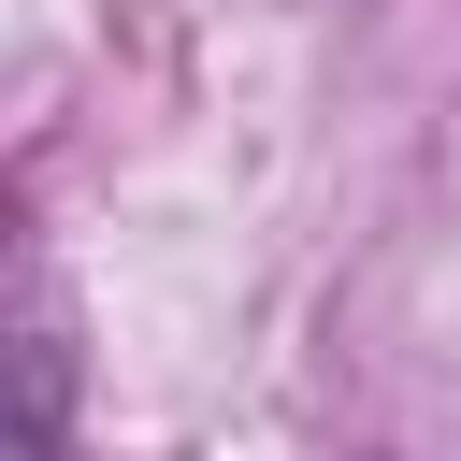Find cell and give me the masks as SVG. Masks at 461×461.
<instances>
[{
  "instance_id": "6da1fadb",
  "label": "cell",
  "mask_w": 461,
  "mask_h": 461,
  "mask_svg": "<svg viewBox=\"0 0 461 461\" xmlns=\"http://www.w3.org/2000/svg\"><path fill=\"white\" fill-rule=\"evenodd\" d=\"M14 432H29V447L72 432V331H58L43 288H29V346H14Z\"/></svg>"
}]
</instances>
